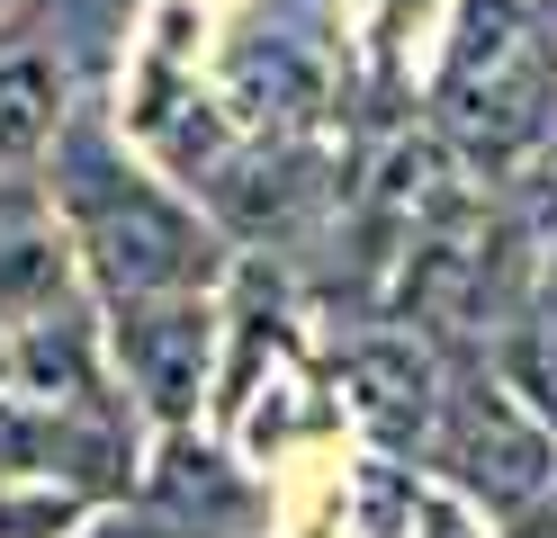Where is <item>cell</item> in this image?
Wrapping results in <instances>:
<instances>
[{
    "label": "cell",
    "mask_w": 557,
    "mask_h": 538,
    "mask_svg": "<svg viewBox=\"0 0 557 538\" xmlns=\"http://www.w3.org/2000/svg\"><path fill=\"white\" fill-rule=\"evenodd\" d=\"M82 234L109 270V287H126V297L198 278V234L145 189H82Z\"/></svg>",
    "instance_id": "6da1fadb"
},
{
    "label": "cell",
    "mask_w": 557,
    "mask_h": 538,
    "mask_svg": "<svg viewBox=\"0 0 557 538\" xmlns=\"http://www.w3.org/2000/svg\"><path fill=\"white\" fill-rule=\"evenodd\" d=\"M54 108H63L54 63L0 54V162H27V153H37V143L54 135Z\"/></svg>",
    "instance_id": "7a4b0ae2"
},
{
    "label": "cell",
    "mask_w": 557,
    "mask_h": 538,
    "mask_svg": "<svg viewBox=\"0 0 557 538\" xmlns=\"http://www.w3.org/2000/svg\"><path fill=\"white\" fill-rule=\"evenodd\" d=\"M135 368H145V386L162 395V404H189V386H198V323L189 314L135 323Z\"/></svg>",
    "instance_id": "3957f363"
},
{
    "label": "cell",
    "mask_w": 557,
    "mask_h": 538,
    "mask_svg": "<svg viewBox=\"0 0 557 538\" xmlns=\"http://www.w3.org/2000/svg\"><path fill=\"white\" fill-rule=\"evenodd\" d=\"M512 368H521V386H540V413H557V359L548 350H521Z\"/></svg>",
    "instance_id": "277c9868"
}]
</instances>
